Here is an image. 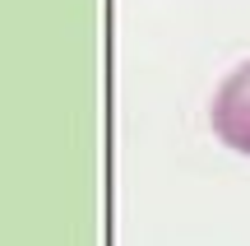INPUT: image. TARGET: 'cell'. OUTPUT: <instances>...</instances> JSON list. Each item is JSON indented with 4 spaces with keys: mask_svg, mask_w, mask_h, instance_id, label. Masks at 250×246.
Returning <instances> with one entry per match:
<instances>
[{
    "mask_svg": "<svg viewBox=\"0 0 250 246\" xmlns=\"http://www.w3.org/2000/svg\"><path fill=\"white\" fill-rule=\"evenodd\" d=\"M208 121H213V135L232 154L250 158V61H241L218 84L213 102H208Z\"/></svg>",
    "mask_w": 250,
    "mask_h": 246,
    "instance_id": "obj_1",
    "label": "cell"
}]
</instances>
